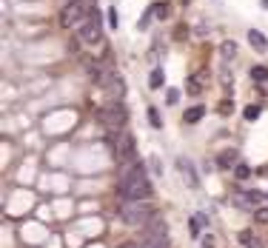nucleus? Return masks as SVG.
Instances as JSON below:
<instances>
[{
  "label": "nucleus",
  "instance_id": "nucleus-28",
  "mask_svg": "<svg viewBox=\"0 0 268 248\" xmlns=\"http://www.w3.org/2000/svg\"><path fill=\"white\" fill-rule=\"evenodd\" d=\"M152 169H154V174L160 177V174H163V163H160L157 157H152Z\"/></svg>",
  "mask_w": 268,
  "mask_h": 248
},
{
  "label": "nucleus",
  "instance_id": "nucleus-4",
  "mask_svg": "<svg viewBox=\"0 0 268 248\" xmlns=\"http://www.w3.org/2000/svg\"><path fill=\"white\" fill-rule=\"evenodd\" d=\"M80 40L86 46H94L100 43V37H103V29H100V17H97V11H89V17L80 23Z\"/></svg>",
  "mask_w": 268,
  "mask_h": 248
},
{
  "label": "nucleus",
  "instance_id": "nucleus-13",
  "mask_svg": "<svg viewBox=\"0 0 268 248\" xmlns=\"http://www.w3.org/2000/svg\"><path fill=\"white\" fill-rule=\"evenodd\" d=\"M203 114H206V106H191V109H186L183 120L186 123H197V120H203Z\"/></svg>",
  "mask_w": 268,
  "mask_h": 248
},
{
  "label": "nucleus",
  "instance_id": "nucleus-1",
  "mask_svg": "<svg viewBox=\"0 0 268 248\" xmlns=\"http://www.w3.org/2000/svg\"><path fill=\"white\" fill-rule=\"evenodd\" d=\"M120 197L123 200H149L152 197V183L146 177V166L140 160H134L123 177H120Z\"/></svg>",
  "mask_w": 268,
  "mask_h": 248
},
{
  "label": "nucleus",
  "instance_id": "nucleus-9",
  "mask_svg": "<svg viewBox=\"0 0 268 248\" xmlns=\"http://www.w3.org/2000/svg\"><path fill=\"white\" fill-rule=\"evenodd\" d=\"M177 166L183 169V174H186V183H188V186H191V188H197V186H200V177H197V171L191 169V163H188L186 157H180V160H177Z\"/></svg>",
  "mask_w": 268,
  "mask_h": 248
},
{
  "label": "nucleus",
  "instance_id": "nucleus-15",
  "mask_svg": "<svg viewBox=\"0 0 268 248\" xmlns=\"http://www.w3.org/2000/svg\"><path fill=\"white\" fill-rule=\"evenodd\" d=\"M203 226H206V223H203V217H200V214L191 217V220H188V231H191V237H197Z\"/></svg>",
  "mask_w": 268,
  "mask_h": 248
},
{
  "label": "nucleus",
  "instance_id": "nucleus-11",
  "mask_svg": "<svg viewBox=\"0 0 268 248\" xmlns=\"http://www.w3.org/2000/svg\"><path fill=\"white\" fill-rule=\"evenodd\" d=\"M237 163H240V151H234V148L222 151L220 157H217V166H220V169H234Z\"/></svg>",
  "mask_w": 268,
  "mask_h": 248
},
{
  "label": "nucleus",
  "instance_id": "nucleus-20",
  "mask_svg": "<svg viewBox=\"0 0 268 248\" xmlns=\"http://www.w3.org/2000/svg\"><path fill=\"white\" fill-rule=\"evenodd\" d=\"M152 14H154V17H160V20H165V17H168V6H165V3H154Z\"/></svg>",
  "mask_w": 268,
  "mask_h": 248
},
{
  "label": "nucleus",
  "instance_id": "nucleus-19",
  "mask_svg": "<svg viewBox=\"0 0 268 248\" xmlns=\"http://www.w3.org/2000/svg\"><path fill=\"white\" fill-rule=\"evenodd\" d=\"M251 80H257V83H266V80H268V68L254 66V68H251Z\"/></svg>",
  "mask_w": 268,
  "mask_h": 248
},
{
  "label": "nucleus",
  "instance_id": "nucleus-3",
  "mask_svg": "<svg viewBox=\"0 0 268 248\" xmlns=\"http://www.w3.org/2000/svg\"><path fill=\"white\" fill-rule=\"evenodd\" d=\"M89 17V9L83 6L80 0H71L69 6L63 9V14H60V26L63 29H80V23Z\"/></svg>",
  "mask_w": 268,
  "mask_h": 248
},
{
  "label": "nucleus",
  "instance_id": "nucleus-8",
  "mask_svg": "<svg viewBox=\"0 0 268 248\" xmlns=\"http://www.w3.org/2000/svg\"><path fill=\"white\" fill-rule=\"evenodd\" d=\"M248 43H251L254 52H268V37L260 32V29H251V32H248Z\"/></svg>",
  "mask_w": 268,
  "mask_h": 248
},
{
  "label": "nucleus",
  "instance_id": "nucleus-5",
  "mask_svg": "<svg viewBox=\"0 0 268 248\" xmlns=\"http://www.w3.org/2000/svg\"><path fill=\"white\" fill-rule=\"evenodd\" d=\"M97 120H100L106 128H123L128 120V112L123 106H103V109L97 112Z\"/></svg>",
  "mask_w": 268,
  "mask_h": 248
},
{
  "label": "nucleus",
  "instance_id": "nucleus-21",
  "mask_svg": "<svg viewBox=\"0 0 268 248\" xmlns=\"http://www.w3.org/2000/svg\"><path fill=\"white\" fill-rule=\"evenodd\" d=\"M243 114H245V120H257V117L263 114V106H248Z\"/></svg>",
  "mask_w": 268,
  "mask_h": 248
},
{
  "label": "nucleus",
  "instance_id": "nucleus-30",
  "mask_svg": "<svg viewBox=\"0 0 268 248\" xmlns=\"http://www.w3.org/2000/svg\"><path fill=\"white\" fill-rule=\"evenodd\" d=\"M149 20H152V11H146V17H140V23H137V26H140V29H146V26H149Z\"/></svg>",
  "mask_w": 268,
  "mask_h": 248
},
{
  "label": "nucleus",
  "instance_id": "nucleus-6",
  "mask_svg": "<svg viewBox=\"0 0 268 248\" xmlns=\"http://www.w3.org/2000/svg\"><path fill=\"white\" fill-rule=\"evenodd\" d=\"M160 237H165V220L152 217V220L146 223V228H143V243H146V240H160Z\"/></svg>",
  "mask_w": 268,
  "mask_h": 248
},
{
  "label": "nucleus",
  "instance_id": "nucleus-25",
  "mask_svg": "<svg viewBox=\"0 0 268 248\" xmlns=\"http://www.w3.org/2000/svg\"><path fill=\"white\" fill-rule=\"evenodd\" d=\"M217 246V237H214V234H206V237H203V248H214Z\"/></svg>",
  "mask_w": 268,
  "mask_h": 248
},
{
  "label": "nucleus",
  "instance_id": "nucleus-18",
  "mask_svg": "<svg viewBox=\"0 0 268 248\" xmlns=\"http://www.w3.org/2000/svg\"><path fill=\"white\" fill-rule=\"evenodd\" d=\"M149 123L154 125V128H163V120H160V112H157V109H154V106H149Z\"/></svg>",
  "mask_w": 268,
  "mask_h": 248
},
{
  "label": "nucleus",
  "instance_id": "nucleus-2",
  "mask_svg": "<svg viewBox=\"0 0 268 248\" xmlns=\"http://www.w3.org/2000/svg\"><path fill=\"white\" fill-rule=\"evenodd\" d=\"M152 217V208L146 205V200H123L120 205V220L126 226H146Z\"/></svg>",
  "mask_w": 268,
  "mask_h": 248
},
{
  "label": "nucleus",
  "instance_id": "nucleus-24",
  "mask_svg": "<svg viewBox=\"0 0 268 248\" xmlns=\"http://www.w3.org/2000/svg\"><path fill=\"white\" fill-rule=\"evenodd\" d=\"M254 220H257V223H268V208H257Z\"/></svg>",
  "mask_w": 268,
  "mask_h": 248
},
{
  "label": "nucleus",
  "instance_id": "nucleus-31",
  "mask_svg": "<svg viewBox=\"0 0 268 248\" xmlns=\"http://www.w3.org/2000/svg\"><path fill=\"white\" fill-rule=\"evenodd\" d=\"M123 248H140V243H128V246H123Z\"/></svg>",
  "mask_w": 268,
  "mask_h": 248
},
{
  "label": "nucleus",
  "instance_id": "nucleus-10",
  "mask_svg": "<svg viewBox=\"0 0 268 248\" xmlns=\"http://www.w3.org/2000/svg\"><path fill=\"white\" fill-rule=\"evenodd\" d=\"M237 55H240V46L234 43V40H222V43H220V57L225 60V63L237 60Z\"/></svg>",
  "mask_w": 268,
  "mask_h": 248
},
{
  "label": "nucleus",
  "instance_id": "nucleus-29",
  "mask_svg": "<svg viewBox=\"0 0 268 248\" xmlns=\"http://www.w3.org/2000/svg\"><path fill=\"white\" fill-rule=\"evenodd\" d=\"M106 14H108V26L114 29V26H117V11H114V9H108V11H106Z\"/></svg>",
  "mask_w": 268,
  "mask_h": 248
},
{
  "label": "nucleus",
  "instance_id": "nucleus-23",
  "mask_svg": "<svg viewBox=\"0 0 268 248\" xmlns=\"http://www.w3.org/2000/svg\"><path fill=\"white\" fill-rule=\"evenodd\" d=\"M177 100H180V91H177V89H168V91H165V103H168V106H174Z\"/></svg>",
  "mask_w": 268,
  "mask_h": 248
},
{
  "label": "nucleus",
  "instance_id": "nucleus-16",
  "mask_svg": "<svg viewBox=\"0 0 268 248\" xmlns=\"http://www.w3.org/2000/svg\"><path fill=\"white\" fill-rule=\"evenodd\" d=\"M140 248H171V246H168V237H160V240H146V243H140Z\"/></svg>",
  "mask_w": 268,
  "mask_h": 248
},
{
  "label": "nucleus",
  "instance_id": "nucleus-26",
  "mask_svg": "<svg viewBox=\"0 0 268 248\" xmlns=\"http://www.w3.org/2000/svg\"><path fill=\"white\" fill-rule=\"evenodd\" d=\"M220 80H222V89H225V91H231V74H228V71H222Z\"/></svg>",
  "mask_w": 268,
  "mask_h": 248
},
{
  "label": "nucleus",
  "instance_id": "nucleus-14",
  "mask_svg": "<svg viewBox=\"0 0 268 248\" xmlns=\"http://www.w3.org/2000/svg\"><path fill=\"white\" fill-rule=\"evenodd\" d=\"M163 83H165L163 68H154V71H152V77H149V89H163Z\"/></svg>",
  "mask_w": 268,
  "mask_h": 248
},
{
  "label": "nucleus",
  "instance_id": "nucleus-27",
  "mask_svg": "<svg viewBox=\"0 0 268 248\" xmlns=\"http://www.w3.org/2000/svg\"><path fill=\"white\" fill-rule=\"evenodd\" d=\"M234 112V103L231 100H222L220 103V114H231Z\"/></svg>",
  "mask_w": 268,
  "mask_h": 248
},
{
  "label": "nucleus",
  "instance_id": "nucleus-32",
  "mask_svg": "<svg viewBox=\"0 0 268 248\" xmlns=\"http://www.w3.org/2000/svg\"><path fill=\"white\" fill-rule=\"evenodd\" d=\"M263 6H268V0H263Z\"/></svg>",
  "mask_w": 268,
  "mask_h": 248
},
{
  "label": "nucleus",
  "instance_id": "nucleus-17",
  "mask_svg": "<svg viewBox=\"0 0 268 248\" xmlns=\"http://www.w3.org/2000/svg\"><path fill=\"white\" fill-rule=\"evenodd\" d=\"M234 177H237V180H248V177H251V169H248L245 163H237V166H234Z\"/></svg>",
  "mask_w": 268,
  "mask_h": 248
},
{
  "label": "nucleus",
  "instance_id": "nucleus-22",
  "mask_svg": "<svg viewBox=\"0 0 268 248\" xmlns=\"http://www.w3.org/2000/svg\"><path fill=\"white\" fill-rule=\"evenodd\" d=\"M186 91L191 94V97H194V94H200V91H203V86H200V80H194V77H191V80L186 83Z\"/></svg>",
  "mask_w": 268,
  "mask_h": 248
},
{
  "label": "nucleus",
  "instance_id": "nucleus-12",
  "mask_svg": "<svg viewBox=\"0 0 268 248\" xmlns=\"http://www.w3.org/2000/svg\"><path fill=\"white\" fill-rule=\"evenodd\" d=\"M240 243H243L245 248H266L260 240L254 237V231H248V228H245V231H240Z\"/></svg>",
  "mask_w": 268,
  "mask_h": 248
},
{
  "label": "nucleus",
  "instance_id": "nucleus-7",
  "mask_svg": "<svg viewBox=\"0 0 268 248\" xmlns=\"http://www.w3.org/2000/svg\"><path fill=\"white\" fill-rule=\"evenodd\" d=\"M117 157L120 160H128V163H134L137 160V151H134V137L126 134L120 140V146H117Z\"/></svg>",
  "mask_w": 268,
  "mask_h": 248
}]
</instances>
